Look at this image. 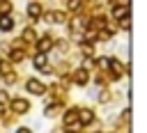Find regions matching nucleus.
Returning a JSON list of instances; mask_svg holds the SVG:
<instances>
[{
  "label": "nucleus",
  "instance_id": "2eb2a0df",
  "mask_svg": "<svg viewBox=\"0 0 147 133\" xmlns=\"http://www.w3.org/2000/svg\"><path fill=\"white\" fill-rule=\"evenodd\" d=\"M67 133H71V131H67Z\"/></svg>",
  "mask_w": 147,
  "mask_h": 133
},
{
  "label": "nucleus",
  "instance_id": "9b49d317",
  "mask_svg": "<svg viewBox=\"0 0 147 133\" xmlns=\"http://www.w3.org/2000/svg\"><path fill=\"white\" fill-rule=\"evenodd\" d=\"M99 64H101L103 69H108V66H110V60H108V57H101V60H99Z\"/></svg>",
  "mask_w": 147,
  "mask_h": 133
},
{
  "label": "nucleus",
  "instance_id": "39448f33",
  "mask_svg": "<svg viewBox=\"0 0 147 133\" xmlns=\"http://www.w3.org/2000/svg\"><path fill=\"white\" fill-rule=\"evenodd\" d=\"M53 46V41L48 39V37H44V39H39V53H46L48 48Z\"/></svg>",
  "mask_w": 147,
  "mask_h": 133
},
{
  "label": "nucleus",
  "instance_id": "6e6552de",
  "mask_svg": "<svg viewBox=\"0 0 147 133\" xmlns=\"http://www.w3.org/2000/svg\"><path fill=\"white\" fill-rule=\"evenodd\" d=\"M28 14H30V16H32V18H37V16H39V14H41V7H39V5H34V2H32V5H30V7H28Z\"/></svg>",
  "mask_w": 147,
  "mask_h": 133
},
{
  "label": "nucleus",
  "instance_id": "9d476101",
  "mask_svg": "<svg viewBox=\"0 0 147 133\" xmlns=\"http://www.w3.org/2000/svg\"><path fill=\"white\" fill-rule=\"evenodd\" d=\"M64 122H67V124H71V122H76V112H71V110H69V112L64 115Z\"/></svg>",
  "mask_w": 147,
  "mask_h": 133
},
{
  "label": "nucleus",
  "instance_id": "4468645a",
  "mask_svg": "<svg viewBox=\"0 0 147 133\" xmlns=\"http://www.w3.org/2000/svg\"><path fill=\"white\" fill-rule=\"evenodd\" d=\"M16 133H30V131H28V128H18Z\"/></svg>",
  "mask_w": 147,
  "mask_h": 133
},
{
  "label": "nucleus",
  "instance_id": "ddd939ff",
  "mask_svg": "<svg viewBox=\"0 0 147 133\" xmlns=\"http://www.w3.org/2000/svg\"><path fill=\"white\" fill-rule=\"evenodd\" d=\"M5 99H7V94H5V92H0V103H2Z\"/></svg>",
  "mask_w": 147,
  "mask_h": 133
},
{
  "label": "nucleus",
  "instance_id": "f03ea898",
  "mask_svg": "<svg viewBox=\"0 0 147 133\" xmlns=\"http://www.w3.org/2000/svg\"><path fill=\"white\" fill-rule=\"evenodd\" d=\"M11 25H14V21H11L7 14H2V16H0V30L7 32V30H11Z\"/></svg>",
  "mask_w": 147,
  "mask_h": 133
},
{
  "label": "nucleus",
  "instance_id": "423d86ee",
  "mask_svg": "<svg viewBox=\"0 0 147 133\" xmlns=\"http://www.w3.org/2000/svg\"><path fill=\"white\" fill-rule=\"evenodd\" d=\"M34 66H39V69H44V71H46V55H44V53L34 55Z\"/></svg>",
  "mask_w": 147,
  "mask_h": 133
},
{
  "label": "nucleus",
  "instance_id": "20e7f679",
  "mask_svg": "<svg viewBox=\"0 0 147 133\" xmlns=\"http://www.w3.org/2000/svg\"><path fill=\"white\" fill-rule=\"evenodd\" d=\"M113 14H115V18H124V16L129 14V7H126V5H119V7L113 9Z\"/></svg>",
  "mask_w": 147,
  "mask_h": 133
},
{
  "label": "nucleus",
  "instance_id": "f257e3e1",
  "mask_svg": "<svg viewBox=\"0 0 147 133\" xmlns=\"http://www.w3.org/2000/svg\"><path fill=\"white\" fill-rule=\"evenodd\" d=\"M28 92L30 94H44V85L39 80H28Z\"/></svg>",
  "mask_w": 147,
  "mask_h": 133
},
{
  "label": "nucleus",
  "instance_id": "1a4fd4ad",
  "mask_svg": "<svg viewBox=\"0 0 147 133\" xmlns=\"http://www.w3.org/2000/svg\"><path fill=\"white\" fill-rule=\"evenodd\" d=\"M90 122H92V112L90 110H83L80 112V124H90Z\"/></svg>",
  "mask_w": 147,
  "mask_h": 133
},
{
  "label": "nucleus",
  "instance_id": "f8f14e48",
  "mask_svg": "<svg viewBox=\"0 0 147 133\" xmlns=\"http://www.w3.org/2000/svg\"><path fill=\"white\" fill-rule=\"evenodd\" d=\"M0 11H2V14H7V11H9V5H7V2H2V5H0Z\"/></svg>",
  "mask_w": 147,
  "mask_h": 133
},
{
  "label": "nucleus",
  "instance_id": "7ed1b4c3",
  "mask_svg": "<svg viewBox=\"0 0 147 133\" xmlns=\"http://www.w3.org/2000/svg\"><path fill=\"white\" fill-rule=\"evenodd\" d=\"M11 108H14L16 112H25V110H28V101H23V99H16V101L11 103Z\"/></svg>",
  "mask_w": 147,
  "mask_h": 133
},
{
  "label": "nucleus",
  "instance_id": "0eeeda50",
  "mask_svg": "<svg viewBox=\"0 0 147 133\" xmlns=\"http://www.w3.org/2000/svg\"><path fill=\"white\" fill-rule=\"evenodd\" d=\"M76 83H78V85H85V83H87V71H85V69H78V73H76Z\"/></svg>",
  "mask_w": 147,
  "mask_h": 133
}]
</instances>
